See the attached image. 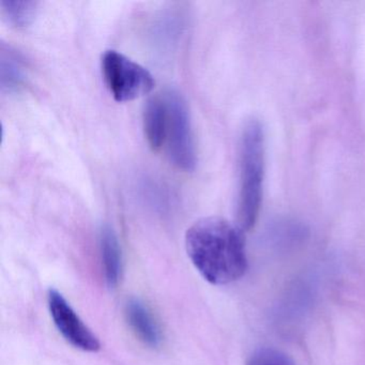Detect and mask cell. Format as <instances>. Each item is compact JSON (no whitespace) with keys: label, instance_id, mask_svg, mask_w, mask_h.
Returning <instances> with one entry per match:
<instances>
[{"label":"cell","instance_id":"cell-11","mask_svg":"<svg viewBox=\"0 0 365 365\" xmlns=\"http://www.w3.org/2000/svg\"><path fill=\"white\" fill-rule=\"evenodd\" d=\"M247 365H296L283 352L273 348H262L252 354Z\"/></svg>","mask_w":365,"mask_h":365},{"label":"cell","instance_id":"cell-6","mask_svg":"<svg viewBox=\"0 0 365 365\" xmlns=\"http://www.w3.org/2000/svg\"><path fill=\"white\" fill-rule=\"evenodd\" d=\"M125 316L134 334L145 345L151 348L161 345V329L143 301L138 298H130L125 304Z\"/></svg>","mask_w":365,"mask_h":365},{"label":"cell","instance_id":"cell-1","mask_svg":"<svg viewBox=\"0 0 365 365\" xmlns=\"http://www.w3.org/2000/svg\"><path fill=\"white\" fill-rule=\"evenodd\" d=\"M185 249L198 272L213 285H227L247 272L243 230L222 217H205L185 234Z\"/></svg>","mask_w":365,"mask_h":365},{"label":"cell","instance_id":"cell-9","mask_svg":"<svg viewBox=\"0 0 365 365\" xmlns=\"http://www.w3.org/2000/svg\"><path fill=\"white\" fill-rule=\"evenodd\" d=\"M100 254L106 285L114 288L120 281L123 272V253L116 232L106 225L100 230Z\"/></svg>","mask_w":365,"mask_h":365},{"label":"cell","instance_id":"cell-2","mask_svg":"<svg viewBox=\"0 0 365 365\" xmlns=\"http://www.w3.org/2000/svg\"><path fill=\"white\" fill-rule=\"evenodd\" d=\"M239 166L238 226L250 230L259 215L264 176V132L257 119H250L243 127Z\"/></svg>","mask_w":365,"mask_h":365},{"label":"cell","instance_id":"cell-8","mask_svg":"<svg viewBox=\"0 0 365 365\" xmlns=\"http://www.w3.org/2000/svg\"><path fill=\"white\" fill-rule=\"evenodd\" d=\"M29 67L24 56L14 46L1 43L0 48V85L5 93L20 91L27 80Z\"/></svg>","mask_w":365,"mask_h":365},{"label":"cell","instance_id":"cell-10","mask_svg":"<svg viewBox=\"0 0 365 365\" xmlns=\"http://www.w3.org/2000/svg\"><path fill=\"white\" fill-rule=\"evenodd\" d=\"M39 3L31 0H3L0 11L4 19L16 29L29 27L35 21Z\"/></svg>","mask_w":365,"mask_h":365},{"label":"cell","instance_id":"cell-4","mask_svg":"<svg viewBox=\"0 0 365 365\" xmlns=\"http://www.w3.org/2000/svg\"><path fill=\"white\" fill-rule=\"evenodd\" d=\"M102 76L117 102H129L151 93L155 85L153 74L123 53L110 50L101 59Z\"/></svg>","mask_w":365,"mask_h":365},{"label":"cell","instance_id":"cell-3","mask_svg":"<svg viewBox=\"0 0 365 365\" xmlns=\"http://www.w3.org/2000/svg\"><path fill=\"white\" fill-rule=\"evenodd\" d=\"M168 125L164 147L173 165L183 172L195 170L197 163L191 116L185 98L175 91H165Z\"/></svg>","mask_w":365,"mask_h":365},{"label":"cell","instance_id":"cell-7","mask_svg":"<svg viewBox=\"0 0 365 365\" xmlns=\"http://www.w3.org/2000/svg\"><path fill=\"white\" fill-rule=\"evenodd\" d=\"M168 125V102L165 93L151 97L145 104L143 112V127L145 138L153 150L164 147Z\"/></svg>","mask_w":365,"mask_h":365},{"label":"cell","instance_id":"cell-5","mask_svg":"<svg viewBox=\"0 0 365 365\" xmlns=\"http://www.w3.org/2000/svg\"><path fill=\"white\" fill-rule=\"evenodd\" d=\"M48 307L55 327L68 343L87 352H96L101 348L98 337L58 290H48Z\"/></svg>","mask_w":365,"mask_h":365}]
</instances>
